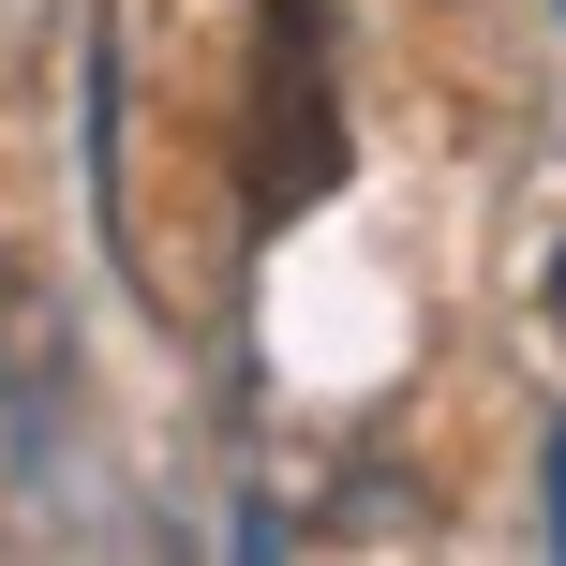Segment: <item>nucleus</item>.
Segmentation results:
<instances>
[{
    "label": "nucleus",
    "mask_w": 566,
    "mask_h": 566,
    "mask_svg": "<svg viewBox=\"0 0 566 566\" xmlns=\"http://www.w3.org/2000/svg\"><path fill=\"white\" fill-rule=\"evenodd\" d=\"M552 552H566V418H552Z\"/></svg>",
    "instance_id": "nucleus-2"
},
{
    "label": "nucleus",
    "mask_w": 566,
    "mask_h": 566,
    "mask_svg": "<svg viewBox=\"0 0 566 566\" xmlns=\"http://www.w3.org/2000/svg\"><path fill=\"white\" fill-rule=\"evenodd\" d=\"M343 195V75H328V0H269L254 30V224Z\"/></svg>",
    "instance_id": "nucleus-1"
},
{
    "label": "nucleus",
    "mask_w": 566,
    "mask_h": 566,
    "mask_svg": "<svg viewBox=\"0 0 566 566\" xmlns=\"http://www.w3.org/2000/svg\"><path fill=\"white\" fill-rule=\"evenodd\" d=\"M552 343H566V254H552Z\"/></svg>",
    "instance_id": "nucleus-3"
}]
</instances>
